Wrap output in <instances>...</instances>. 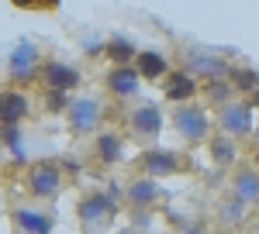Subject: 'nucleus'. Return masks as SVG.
Returning a JSON list of instances; mask_svg holds the SVG:
<instances>
[{
  "label": "nucleus",
  "mask_w": 259,
  "mask_h": 234,
  "mask_svg": "<svg viewBox=\"0 0 259 234\" xmlns=\"http://www.w3.org/2000/svg\"><path fill=\"white\" fill-rule=\"evenodd\" d=\"M28 117V97L21 90H4L0 93V124H21Z\"/></svg>",
  "instance_id": "nucleus-14"
},
{
  "label": "nucleus",
  "mask_w": 259,
  "mask_h": 234,
  "mask_svg": "<svg viewBox=\"0 0 259 234\" xmlns=\"http://www.w3.org/2000/svg\"><path fill=\"white\" fill-rule=\"evenodd\" d=\"M107 55L114 58V62H118V66H124V62H128V58H135V45H132V41L128 38H111L107 41Z\"/></svg>",
  "instance_id": "nucleus-22"
},
{
  "label": "nucleus",
  "mask_w": 259,
  "mask_h": 234,
  "mask_svg": "<svg viewBox=\"0 0 259 234\" xmlns=\"http://www.w3.org/2000/svg\"><path fill=\"white\" fill-rule=\"evenodd\" d=\"M242 214H245V203H242V200H235V196H228V200L218 207V217L225 220V224H239Z\"/></svg>",
  "instance_id": "nucleus-23"
},
{
  "label": "nucleus",
  "mask_w": 259,
  "mask_h": 234,
  "mask_svg": "<svg viewBox=\"0 0 259 234\" xmlns=\"http://www.w3.org/2000/svg\"><path fill=\"white\" fill-rule=\"evenodd\" d=\"M187 73L190 76H204V79H225L228 76V62L221 55H211V52H190L187 55Z\"/></svg>",
  "instance_id": "nucleus-9"
},
{
  "label": "nucleus",
  "mask_w": 259,
  "mask_h": 234,
  "mask_svg": "<svg viewBox=\"0 0 259 234\" xmlns=\"http://www.w3.org/2000/svg\"><path fill=\"white\" fill-rule=\"evenodd\" d=\"M162 97L173 100V103H187V100H194V97H197V79L190 76L187 69H180V73H166Z\"/></svg>",
  "instance_id": "nucleus-10"
},
{
  "label": "nucleus",
  "mask_w": 259,
  "mask_h": 234,
  "mask_svg": "<svg viewBox=\"0 0 259 234\" xmlns=\"http://www.w3.org/2000/svg\"><path fill=\"white\" fill-rule=\"evenodd\" d=\"M94 148H97V158L104 165H114V162H121V155H124V141H121L118 135H111V131H104Z\"/></svg>",
  "instance_id": "nucleus-18"
},
{
  "label": "nucleus",
  "mask_w": 259,
  "mask_h": 234,
  "mask_svg": "<svg viewBox=\"0 0 259 234\" xmlns=\"http://www.w3.org/2000/svg\"><path fill=\"white\" fill-rule=\"evenodd\" d=\"M218 128H221V135H228V138L249 135L256 128L252 124V107L249 103H225L221 107V117H218Z\"/></svg>",
  "instance_id": "nucleus-4"
},
{
  "label": "nucleus",
  "mask_w": 259,
  "mask_h": 234,
  "mask_svg": "<svg viewBox=\"0 0 259 234\" xmlns=\"http://www.w3.org/2000/svg\"><path fill=\"white\" fill-rule=\"evenodd\" d=\"M62 186V169L56 162H38L28 169V190L35 196H56Z\"/></svg>",
  "instance_id": "nucleus-5"
},
{
  "label": "nucleus",
  "mask_w": 259,
  "mask_h": 234,
  "mask_svg": "<svg viewBox=\"0 0 259 234\" xmlns=\"http://www.w3.org/2000/svg\"><path fill=\"white\" fill-rule=\"evenodd\" d=\"M135 69H139L142 79H159L169 73V62H166V55L162 52H152V48H145V52H135Z\"/></svg>",
  "instance_id": "nucleus-15"
},
{
  "label": "nucleus",
  "mask_w": 259,
  "mask_h": 234,
  "mask_svg": "<svg viewBox=\"0 0 259 234\" xmlns=\"http://www.w3.org/2000/svg\"><path fill=\"white\" fill-rule=\"evenodd\" d=\"M139 83H142V76H139V69L135 66H114L111 73H107V90L114 93V97H135L139 93Z\"/></svg>",
  "instance_id": "nucleus-11"
},
{
  "label": "nucleus",
  "mask_w": 259,
  "mask_h": 234,
  "mask_svg": "<svg viewBox=\"0 0 259 234\" xmlns=\"http://www.w3.org/2000/svg\"><path fill=\"white\" fill-rule=\"evenodd\" d=\"M252 103H259V86H256V90H252Z\"/></svg>",
  "instance_id": "nucleus-25"
},
{
  "label": "nucleus",
  "mask_w": 259,
  "mask_h": 234,
  "mask_svg": "<svg viewBox=\"0 0 259 234\" xmlns=\"http://www.w3.org/2000/svg\"><path fill=\"white\" fill-rule=\"evenodd\" d=\"M173 128H177L187 141H204L207 131H211V117H207L204 107L183 103V107H177V114H173Z\"/></svg>",
  "instance_id": "nucleus-2"
},
{
  "label": "nucleus",
  "mask_w": 259,
  "mask_h": 234,
  "mask_svg": "<svg viewBox=\"0 0 259 234\" xmlns=\"http://www.w3.org/2000/svg\"><path fill=\"white\" fill-rule=\"evenodd\" d=\"M38 73V48L31 41H18L7 58V76L11 79H31Z\"/></svg>",
  "instance_id": "nucleus-6"
},
{
  "label": "nucleus",
  "mask_w": 259,
  "mask_h": 234,
  "mask_svg": "<svg viewBox=\"0 0 259 234\" xmlns=\"http://www.w3.org/2000/svg\"><path fill=\"white\" fill-rule=\"evenodd\" d=\"M132 131L139 138H156L162 131V110L156 103H139L132 114Z\"/></svg>",
  "instance_id": "nucleus-12"
},
{
  "label": "nucleus",
  "mask_w": 259,
  "mask_h": 234,
  "mask_svg": "<svg viewBox=\"0 0 259 234\" xmlns=\"http://www.w3.org/2000/svg\"><path fill=\"white\" fill-rule=\"evenodd\" d=\"M14 224L24 234H52V217L41 214V210H18L14 214Z\"/></svg>",
  "instance_id": "nucleus-17"
},
{
  "label": "nucleus",
  "mask_w": 259,
  "mask_h": 234,
  "mask_svg": "<svg viewBox=\"0 0 259 234\" xmlns=\"http://www.w3.org/2000/svg\"><path fill=\"white\" fill-rule=\"evenodd\" d=\"M232 196L242 200L245 207H249V203H259V169L242 165L239 172L232 176Z\"/></svg>",
  "instance_id": "nucleus-13"
},
{
  "label": "nucleus",
  "mask_w": 259,
  "mask_h": 234,
  "mask_svg": "<svg viewBox=\"0 0 259 234\" xmlns=\"http://www.w3.org/2000/svg\"><path fill=\"white\" fill-rule=\"evenodd\" d=\"M228 83H232V90H242V93H252L259 86V76L252 69H228Z\"/></svg>",
  "instance_id": "nucleus-20"
},
{
  "label": "nucleus",
  "mask_w": 259,
  "mask_h": 234,
  "mask_svg": "<svg viewBox=\"0 0 259 234\" xmlns=\"http://www.w3.org/2000/svg\"><path fill=\"white\" fill-rule=\"evenodd\" d=\"M4 145H7V148H14V152H18L21 155V135H18V124H4Z\"/></svg>",
  "instance_id": "nucleus-24"
},
{
  "label": "nucleus",
  "mask_w": 259,
  "mask_h": 234,
  "mask_svg": "<svg viewBox=\"0 0 259 234\" xmlns=\"http://www.w3.org/2000/svg\"><path fill=\"white\" fill-rule=\"evenodd\" d=\"M142 172L149 179H159V176H173L180 172V155L169 148H149L142 155Z\"/></svg>",
  "instance_id": "nucleus-8"
},
{
  "label": "nucleus",
  "mask_w": 259,
  "mask_h": 234,
  "mask_svg": "<svg viewBox=\"0 0 259 234\" xmlns=\"http://www.w3.org/2000/svg\"><path fill=\"white\" fill-rule=\"evenodd\" d=\"M252 131H256V138H259V128H252Z\"/></svg>",
  "instance_id": "nucleus-26"
},
{
  "label": "nucleus",
  "mask_w": 259,
  "mask_h": 234,
  "mask_svg": "<svg viewBox=\"0 0 259 234\" xmlns=\"http://www.w3.org/2000/svg\"><path fill=\"white\" fill-rule=\"evenodd\" d=\"M66 121H69V128L76 135H90L104 121V107L94 97H76V100H69V107H66Z\"/></svg>",
  "instance_id": "nucleus-1"
},
{
  "label": "nucleus",
  "mask_w": 259,
  "mask_h": 234,
  "mask_svg": "<svg viewBox=\"0 0 259 234\" xmlns=\"http://www.w3.org/2000/svg\"><path fill=\"white\" fill-rule=\"evenodd\" d=\"M156 200H159V186H156L149 176H142V179H135V183L128 186V203L139 207V210L142 207H152Z\"/></svg>",
  "instance_id": "nucleus-16"
},
{
  "label": "nucleus",
  "mask_w": 259,
  "mask_h": 234,
  "mask_svg": "<svg viewBox=\"0 0 259 234\" xmlns=\"http://www.w3.org/2000/svg\"><path fill=\"white\" fill-rule=\"evenodd\" d=\"M207 152H211V158H214V165H232V162H235V138H228V135L211 138Z\"/></svg>",
  "instance_id": "nucleus-19"
},
{
  "label": "nucleus",
  "mask_w": 259,
  "mask_h": 234,
  "mask_svg": "<svg viewBox=\"0 0 259 234\" xmlns=\"http://www.w3.org/2000/svg\"><path fill=\"white\" fill-rule=\"evenodd\" d=\"M232 93H235V90H232L228 76L225 79H207V100H211V103H221V107H225V103H232Z\"/></svg>",
  "instance_id": "nucleus-21"
},
{
  "label": "nucleus",
  "mask_w": 259,
  "mask_h": 234,
  "mask_svg": "<svg viewBox=\"0 0 259 234\" xmlns=\"http://www.w3.org/2000/svg\"><path fill=\"white\" fill-rule=\"evenodd\" d=\"M41 79H45V86L52 93H69V90L80 86V73L73 66H66V62H45L41 66Z\"/></svg>",
  "instance_id": "nucleus-7"
},
{
  "label": "nucleus",
  "mask_w": 259,
  "mask_h": 234,
  "mask_svg": "<svg viewBox=\"0 0 259 234\" xmlns=\"http://www.w3.org/2000/svg\"><path fill=\"white\" fill-rule=\"evenodd\" d=\"M76 214H80V224L94 234L107 217L114 214V200H111V196H104V193H90V196H83V200H80Z\"/></svg>",
  "instance_id": "nucleus-3"
}]
</instances>
